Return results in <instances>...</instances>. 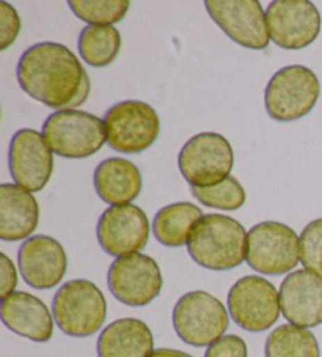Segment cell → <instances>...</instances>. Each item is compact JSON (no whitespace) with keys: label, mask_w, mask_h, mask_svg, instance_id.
Wrapping results in <instances>:
<instances>
[{"label":"cell","mask_w":322,"mask_h":357,"mask_svg":"<svg viewBox=\"0 0 322 357\" xmlns=\"http://www.w3.org/2000/svg\"><path fill=\"white\" fill-rule=\"evenodd\" d=\"M20 87L51 109H77L90 95V79L70 47L45 41L30 46L16 68Z\"/></svg>","instance_id":"obj_1"},{"label":"cell","mask_w":322,"mask_h":357,"mask_svg":"<svg viewBox=\"0 0 322 357\" xmlns=\"http://www.w3.org/2000/svg\"><path fill=\"white\" fill-rule=\"evenodd\" d=\"M187 252L197 264L210 271L240 266L247 257V231L225 214H204L190 231Z\"/></svg>","instance_id":"obj_2"},{"label":"cell","mask_w":322,"mask_h":357,"mask_svg":"<svg viewBox=\"0 0 322 357\" xmlns=\"http://www.w3.org/2000/svg\"><path fill=\"white\" fill-rule=\"evenodd\" d=\"M55 324L70 337H90L107 318V301L95 283L76 279L63 283L52 301Z\"/></svg>","instance_id":"obj_3"},{"label":"cell","mask_w":322,"mask_h":357,"mask_svg":"<svg viewBox=\"0 0 322 357\" xmlns=\"http://www.w3.org/2000/svg\"><path fill=\"white\" fill-rule=\"evenodd\" d=\"M43 135L51 150L65 159L96 155L107 142L104 120L77 109L57 110L46 119Z\"/></svg>","instance_id":"obj_4"},{"label":"cell","mask_w":322,"mask_h":357,"mask_svg":"<svg viewBox=\"0 0 322 357\" xmlns=\"http://www.w3.org/2000/svg\"><path fill=\"white\" fill-rule=\"evenodd\" d=\"M321 93V84L314 71L302 65H289L278 70L264 91L266 110L275 121H296L314 109Z\"/></svg>","instance_id":"obj_5"},{"label":"cell","mask_w":322,"mask_h":357,"mask_svg":"<svg viewBox=\"0 0 322 357\" xmlns=\"http://www.w3.org/2000/svg\"><path fill=\"white\" fill-rule=\"evenodd\" d=\"M245 261L264 275L291 274L300 261V238L286 224L259 222L247 233Z\"/></svg>","instance_id":"obj_6"},{"label":"cell","mask_w":322,"mask_h":357,"mask_svg":"<svg viewBox=\"0 0 322 357\" xmlns=\"http://www.w3.org/2000/svg\"><path fill=\"white\" fill-rule=\"evenodd\" d=\"M234 164L231 144L217 132H200L183 145L178 167L190 188H213L227 180Z\"/></svg>","instance_id":"obj_7"},{"label":"cell","mask_w":322,"mask_h":357,"mask_svg":"<svg viewBox=\"0 0 322 357\" xmlns=\"http://www.w3.org/2000/svg\"><path fill=\"white\" fill-rule=\"evenodd\" d=\"M230 317L225 305L208 291H190L173 309L176 335L190 347H209L225 335Z\"/></svg>","instance_id":"obj_8"},{"label":"cell","mask_w":322,"mask_h":357,"mask_svg":"<svg viewBox=\"0 0 322 357\" xmlns=\"http://www.w3.org/2000/svg\"><path fill=\"white\" fill-rule=\"evenodd\" d=\"M107 145L110 149L137 155L150 149L160 132V120L150 104L137 100L121 101L104 116Z\"/></svg>","instance_id":"obj_9"},{"label":"cell","mask_w":322,"mask_h":357,"mask_svg":"<svg viewBox=\"0 0 322 357\" xmlns=\"http://www.w3.org/2000/svg\"><path fill=\"white\" fill-rule=\"evenodd\" d=\"M228 312L240 329L264 332L280 318V293L264 277L245 275L228 293Z\"/></svg>","instance_id":"obj_10"},{"label":"cell","mask_w":322,"mask_h":357,"mask_svg":"<svg viewBox=\"0 0 322 357\" xmlns=\"http://www.w3.org/2000/svg\"><path fill=\"white\" fill-rule=\"evenodd\" d=\"M107 285L120 303L145 307L159 296L164 279L154 258L145 254H132L116 258L110 264Z\"/></svg>","instance_id":"obj_11"},{"label":"cell","mask_w":322,"mask_h":357,"mask_svg":"<svg viewBox=\"0 0 322 357\" xmlns=\"http://www.w3.org/2000/svg\"><path fill=\"white\" fill-rule=\"evenodd\" d=\"M270 40L282 49H303L321 32V15L308 0H275L266 10Z\"/></svg>","instance_id":"obj_12"},{"label":"cell","mask_w":322,"mask_h":357,"mask_svg":"<svg viewBox=\"0 0 322 357\" xmlns=\"http://www.w3.org/2000/svg\"><path fill=\"white\" fill-rule=\"evenodd\" d=\"M54 151L43 132L24 128L10 142V174L17 186L29 192H40L47 186L54 170Z\"/></svg>","instance_id":"obj_13"},{"label":"cell","mask_w":322,"mask_h":357,"mask_svg":"<svg viewBox=\"0 0 322 357\" xmlns=\"http://www.w3.org/2000/svg\"><path fill=\"white\" fill-rule=\"evenodd\" d=\"M96 235L105 254L116 258L140 254L150 238V222L144 209L132 203L110 206L98 220Z\"/></svg>","instance_id":"obj_14"},{"label":"cell","mask_w":322,"mask_h":357,"mask_svg":"<svg viewBox=\"0 0 322 357\" xmlns=\"http://www.w3.org/2000/svg\"><path fill=\"white\" fill-rule=\"evenodd\" d=\"M209 16L227 36L247 49H266L270 36L266 13L256 0H208Z\"/></svg>","instance_id":"obj_15"},{"label":"cell","mask_w":322,"mask_h":357,"mask_svg":"<svg viewBox=\"0 0 322 357\" xmlns=\"http://www.w3.org/2000/svg\"><path fill=\"white\" fill-rule=\"evenodd\" d=\"M17 266L29 287L35 290H49L63 280L68 257L57 239L35 235L26 239L20 248Z\"/></svg>","instance_id":"obj_16"},{"label":"cell","mask_w":322,"mask_h":357,"mask_svg":"<svg viewBox=\"0 0 322 357\" xmlns=\"http://www.w3.org/2000/svg\"><path fill=\"white\" fill-rule=\"evenodd\" d=\"M282 315L303 329L322 324V277L300 269L288 274L280 285Z\"/></svg>","instance_id":"obj_17"},{"label":"cell","mask_w":322,"mask_h":357,"mask_svg":"<svg viewBox=\"0 0 322 357\" xmlns=\"http://www.w3.org/2000/svg\"><path fill=\"white\" fill-rule=\"evenodd\" d=\"M2 321L15 334L36 343H46L54 335V315L40 298L15 291L2 299Z\"/></svg>","instance_id":"obj_18"},{"label":"cell","mask_w":322,"mask_h":357,"mask_svg":"<svg viewBox=\"0 0 322 357\" xmlns=\"http://www.w3.org/2000/svg\"><path fill=\"white\" fill-rule=\"evenodd\" d=\"M40 222V205L32 192L17 184L0 186V238L3 241H21L36 230Z\"/></svg>","instance_id":"obj_19"},{"label":"cell","mask_w":322,"mask_h":357,"mask_svg":"<svg viewBox=\"0 0 322 357\" xmlns=\"http://www.w3.org/2000/svg\"><path fill=\"white\" fill-rule=\"evenodd\" d=\"M96 194L110 206L131 205L141 192V174L137 165L123 158H107L93 174Z\"/></svg>","instance_id":"obj_20"},{"label":"cell","mask_w":322,"mask_h":357,"mask_svg":"<svg viewBox=\"0 0 322 357\" xmlns=\"http://www.w3.org/2000/svg\"><path fill=\"white\" fill-rule=\"evenodd\" d=\"M96 349L98 357H150L154 337L141 319L121 318L102 329Z\"/></svg>","instance_id":"obj_21"},{"label":"cell","mask_w":322,"mask_h":357,"mask_svg":"<svg viewBox=\"0 0 322 357\" xmlns=\"http://www.w3.org/2000/svg\"><path fill=\"white\" fill-rule=\"evenodd\" d=\"M204 214L194 203L178 202L167 205L154 216L153 233L158 241L167 248L187 245L190 231Z\"/></svg>","instance_id":"obj_22"},{"label":"cell","mask_w":322,"mask_h":357,"mask_svg":"<svg viewBox=\"0 0 322 357\" xmlns=\"http://www.w3.org/2000/svg\"><path fill=\"white\" fill-rule=\"evenodd\" d=\"M77 49L90 66H109L118 57L121 35L114 26H86L80 30Z\"/></svg>","instance_id":"obj_23"},{"label":"cell","mask_w":322,"mask_h":357,"mask_svg":"<svg viewBox=\"0 0 322 357\" xmlns=\"http://www.w3.org/2000/svg\"><path fill=\"white\" fill-rule=\"evenodd\" d=\"M266 357H319V343L308 329L294 324L278 326L268 335Z\"/></svg>","instance_id":"obj_24"},{"label":"cell","mask_w":322,"mask_h":357,"mask_svg":"<svg viewBox=\"0 0 322 357\" xmlns=\"http://www.w3.org/2000/svg\"><path fill=\"white\" fill-rule=\"evenodd\" d=\"M68 5L89 26H114L123 21L131 3L128 0H71Z\"/></svg>","instance_id":"obj_25"},{"label":"cell","mask_w":322,"mask_h":357,"mask_svg":"<svg viewBox=\"0 0 322 357\" xmlns=\"http://www.w3.org/2000/svg\"><path fill=\"white\" fill-rule=\"evenodd\" d=\"M192 195L201 203V205L222 211H236L243 208L245 203V190L236 178L228 176L213 188H192Z\"/></svg>","instance_id":"obj_26"},{"label":"cell","mask_w":322,"mask_h":357,"mask_svg":"<svg viewBox=\"0 0 322 357\" xmlns=\"http://www.w3.org/2000/svg\"><path fill=\"white\" fill-rule=\"evenodd\" d=\"M300 261L307 271L322 277V219L313 220L302 230Z\"/></svg>","instance_id":"obj_27"},{"label":"cell","mask_w":322,"mask_h":357,"mask_svg":"<svg viewBox=\"0 0 322 357\" xmlns=\"http://www.w3.org/2000/svg\"><path fill=\"white\" fill-rule=\"evenodd\" d=\"M21 32V20L17 11L7 2H0V49H7L16 41Z\"/></svg>","instance_id":"obj_28"},{"label":"cell","mask_w":322,"mask_h":357,"mask_svg":"<svg viewBox=\"0 0 322 357\" xmlns=\"http://www.w3.org/2000/svg\"><path fill=\"white\" fill-rule=\"evenodd\" d=\"M204 357H247V344L239 335H224L209 344Z\"/></svg>","instance_id":"obj_29"},{"label":"cell","mask_w":322,"mask_h":357,"mask_svg":"<svg viewBox=\"0 0 322 357\" xmlns=\"http://www.w3.org/2000/svg\"><path fill=\"white\" fill-rule=\"evenodd\" d=\"M17 285V273L13 261L5 254H0V296L5 299L15 293Z\"/></svg>","instance_id":"obj_30"},{"label":"cell","mask_w":322,"mask_h":357,"mask_svg":"<svg viewBox=\"0 0 322 357\" xmlns=\"http://www.w3.org/2000/svg\"><path fill=\"white\" fill-rule=\"evenodd\" d=\"M150 357H194L184 351H178V349H170V348H160V349H154V353Z\"/></svg>","instance_id":"obj_31"}]
</instances>
